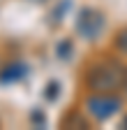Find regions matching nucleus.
Segmentation results:
<instances>
[{
    "mask_svg": "<svg viewBox=\"0 0 127 130\" xmlns=\"http://www.w3.org/2000/svg\"><path fill=\"white\" fill-rule=\"evenodd\" d=\"M122 125H125V128H127V119H125V121H122Z\"/></svg>",
    "mask_w": 127,
    "mask_h": 130,
    "instance_id": "7",
    "label": "nucleus"
},
{
    "mask_svg": "<svg viewBox=\"0 0 127 130\" xmlns=\"http://www.w3.org/2000/svg\"><path fill=\"white\" fill-rule=\"evenodd\" d=\"M104 28V16L97 12V9H81L79 12V19H76V30H79V35L86 37V40H95V37H99V32Z\"/></svg>",
    "mask_w": 127,
    "mask_h": 130,
    "instance_id": "3",
    "label": "nucleus"
},
{
    "mask_svg": "<svg viewBox=\"0 0 127 130\" xmlns=\"http://www.w3.org/2000/svg\"><path fill=\"white\" fill-rule=\"evenodd\" d=\"M23 70L26 68H21V65H16V68H7L3 74H0V81H12V79H21L23 77Z\"/></svg>",
    "mask_w": 127,
    "mask_h": 130,
    "instance_id": "4",
    "label": "nucleus"
},
{
    "mask_svg": "<svg viewBox=\"0 0 127 130\" xmlns=\"http://www.w3.org/2000/svg\"><path fill=\"white\" fill-rule=\"evenodd\" d=\"M125 77L127 70L118 60H99L88 70L86 84L95 93H113L116 88L125 86Z\"/></svg>",
    "mask_w": 127,
    "mask_h": 130,
    "instance_id": "1",
    "label": "nucleus"
},
{
    "mask_svg": "<svg viewBox=\"0 0 127 130\" xmlns=\"http://www.w3.org/2000/svg\"><path fill=\"white\" fill-rule=\"evenodd\" d=\"M86 105H88L90 116H95L97 121H106L109 116H113L120 109V100L113 93H95V95L88 98Z\"/></svg>",
    "mask_w": 127,
    "mask_h": 130,
    "instance_id": "2",
    "label": "nucleus"
},
{
    "mask_svg": "<svg viewBox=\"0 0 127 130\" xmlns=\"http://www.w3.org/2000/svg\"><path fill=\"white\" fill-rule=\"evenodd\" d=\"M125 91H127V77H125Z\"/></svg>",
    "mask_w": 127,
    "mask_h": 130,
    "instance_id": "6",
    "label": "nucleus"
},
{
    "mask_svg": "<svg viewBox=\"0 0 127 130\" xmlns=\"http://www.w3.org/2000/svg\"><path fill=\"white\" fill-rule=\"evenodd\" d=\"M116 49L120 54H127V28L118 30V35H116Z\"/></svg>",
    "mask_w": 127,
    "mask_h": 130,
    "instance_id": "5",
    "label": "nucleus"
}]
</instances>
